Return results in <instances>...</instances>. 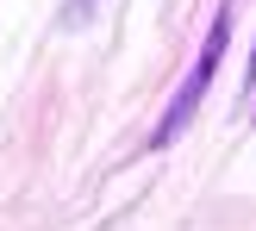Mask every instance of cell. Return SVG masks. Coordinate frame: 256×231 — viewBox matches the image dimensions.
<instances>
[{"mask_svg":"<svg viewBox=\"0 0 256 231\" xmlns=\"http://www.w3.org/2000/svg\"><path fill=\"white\" fill-rule=\"evenodd\" d=\"M225 38H232V12H219V25H212V38H206V50H200V62H194V75L182 82V94H175V106H169V119H162V138H175L188 119H194V106H200V94H206V82H212V69H219V56H225Z\"/></svg>","mask_w":256,"mask_h":231,"instance_id":"obj_1","label":"cell"}]
</instances>
